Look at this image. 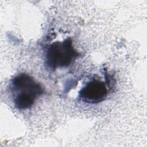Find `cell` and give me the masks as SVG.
<instances>
[{
  "label": "cell",
  "mask_w": 147,
  "mask_h": 147,
  "mask_svg": "<svg viewBox=\"0 0 147 147\" xmlns=\"http://www.w3.org/2000/svg\"><path fill=\"white\" fill-rule=\"evenodd\" d=\"M9 87L14 105L20 110L30 109L45 92L42 85L25 73H21L14 76L11 80Z\"/></svg>",
  "instance_id": "6da1fadb"
},
{
  "label": "cell",
  "mask_w": 147,
  "mask_h": 147,
  "mask_svg": "<svg viewBox=\"0 0 147 147\" xmlns=\"http://www.w3.org/2000/svg\"><path fill=\"white\" fill-rule=\"evenodd\" d=\"M79 55L73 45L72 40L67 38L62 41L54 42L47 48L45 64L48 68L55 71L68 67Z\"/></svg>",
  "instance_id": "7a4b0ae2"
},
{
  "label": "cell",
  "mask_w": 147,
  "mask_h": 147,
  "mask_svg": "<svg viewBox=\"0 0 147 147\" xmlns=\"http://www.w3.org/2000/svg\"><path fill=\"white\" fill-rule=\"evenodd\" d=\"M108 95L106 83L99 79L89 81L80 90L79 96L84 102L96 104L105 100Z\"/></svg>",
  "instance_id": "3957f363"
}]
</instances>
